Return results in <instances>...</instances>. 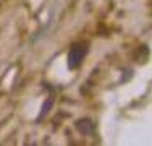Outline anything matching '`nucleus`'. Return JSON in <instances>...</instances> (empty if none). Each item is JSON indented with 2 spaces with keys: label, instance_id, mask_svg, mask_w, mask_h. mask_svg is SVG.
Listing matches in <instances>:
<instances>
[{
  "label": "nucleus",
  "instance_id": "nucleus-1",
  "mask_svg": "<svg viewBox=\"0 0 152 146\" xmlns=\"http://www.w3.org/2000/svg\"><path fill=\"white\" fill-rule=\"evenodd\" d=\"M86 54H88V47L84 44H75L73 47L68 52V67L73 70V68H78L81 65V62L84 60Z\"/></svg>",
  "mask_w": 152,
  "mask_h": 146
}]
</instances>
